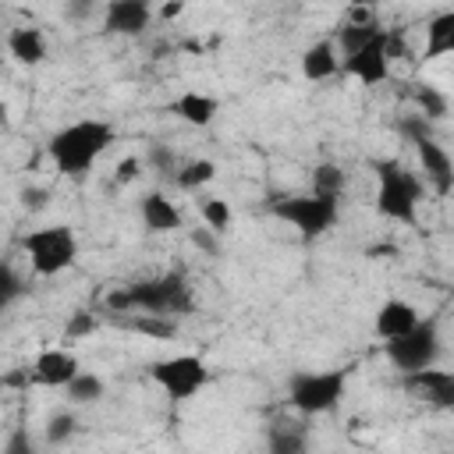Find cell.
<instances>
[{"label":"cell","instance_id":"obj_1","mask_svg":"<svg viewBox=\"0 0 454 454\" xmlns=\"http://www.w3.org/2000/svg\"><path fill=\"white\" fill-rule=\"evenodd\" d=\"M114 135L117 131H114L110 121L82 117V121H71V124L57 128L50 135V142H46V153H50V160H53L60 177H74L78 181L99 163V156L110 149Z\"/></svg>","mask_w":454,"mask_h":454},{"label":"cell","instance_id":"obj_2","mask_svg":"<svg viewBox=\"0 0 454 454\" xmlns=\"http://www.w3.org/2000/svg\"><path fill=\"white\" fill-rule=\"evenodd\" d=\"M106 305L114 312H160V316H181L192 309V287L181 273H163L153 280H135L121 291L106 294Z\"/></svg>","mask_w":454,"mask_h":454},{"label":"cell","instance_id":"obj_3","mask_svg":"<svg viewBox=\"0 0 454 454\" xmlns=\"http://www.w3.org/2000/svg\"><path fill=\"white\" fill-rule=\"evenodd\" d=\"M372 170H376V213L411 227L426 199V181L397 160H376Z\"/></svg>","mask_w":454,"mask_h":454},{"label":"cell","instance_id":"obj_4","mask_svg":"<svg viewBox=\"0 0 454 454\" xmlns=\"http://www.w3.org/2000/svg\"><path fill=\"white\" fill-rule=\"evenodd\" d=\"M21 252L35 277H60L78 262V238L71 223H43L21 234Z\"/></svg>","mask_w":454,"mask_h":454},{"label":"cell","instance_id":"obj_5","mask_svg":"<svg viewBox=\"0 0 454 454\" xmlns=\"http://www.w3.org/2000/svg\"><path fill=\"white\" fill-rule=\"evenodd\" d=\"M273 216L284 220L298 238L312 241V238H323L326 231L337 227L340 220V199L333 195H319V192H305V195H284L277 199L273 206Z\"/></svg>","mask_w":454,"mask_h":454},{"label":"cell","instance_id":"obj_6","mask_svg":"<svg viewBox=\"0 0 454 454\" xmlns=\"http://www.w3.org/2000/svg\"><path fill=\"white\" fill-rule=\"evenodd\" d=\"M401 131L404 138L411 142L415 156H419V170H422V181L433 195H450L454 192V156L436 142V135L429 131V121L422 114H411L401 121Z\"/></svg>","mask_w":454,"mask_h":454},{"label":"cell","instance_id":"obj_7","mask_svg":"<svg viewBox=\"0 0 454 454\" xmlns=\"http://www.w3.org/2000/svg\"><path fill=\"white\" fill-rule=\"evenodd\" d=\"M348 390V369H301L287 380V404L298 415H326Z\"/></svg>","mask_w":454,"mask_h":454},{"label":"cell","instance_id":"obj_8","mask_svg":"<svg viewBox=\"0 0 454 454\" xmlns=\"http://www.w3.org/2000/svg\"><path fill=\"white\" fill-rule=\"evenodd\" d=\"M383 351H387V362L397 372H415V369L436 365L440 351H443V337H440L436 319H419L408 333H401L394 340H383Z\"/></svg>","mask_w":454,"mask_h":454},{"label":"cell","instance_id":"obj_9","mask_svg":"<svg viewBox=\"0 0 454 454\" xmlns=\"http://www.w3.org/2000/svg\"><path fill=\"white\" fill-rule=\"evenodd\" d=\"M149 376L170 401H188L209 383V365L199 355H170V358L153 362Z\"/></svg>","mask_w":454,"mask_h":454},{"label":"cell","instance_id":"obj_10","mask_svg":"<svg viewBox=\"0 0 454 454\" xmlns=\"http://www.w3.org/2000/svg\"><path fill=\"white\" fill-rule=\"evenodd\" d=\"M390 64L394 60L387 53V28H383L372 43H365L362 50H355V53H348L340 60V74L344 78H355L365 89H372V85H383L390 78Z\"/></svg>","mask_w":454,"mask_h":454},{"label":"cell","instance_id":"obj_11","mask_svg":"<svg viewBox=\"0 0 454 454\" xmlns=\"http://www.w3.org/2000/svg\"><path fill=\"white\" fill-rule=\"evenodd\" d=\"M401 387L429 404V408H454V369H436V365H426V369H415V372H401Z\"/></svg>","mask_w":454,"mask_h":454},{"label":"cell","instance_id":"obj_12","mask_svg":"<svg viewBox=\"0 0 454 454\" xmlns=\"http://www.w3.org/2000/svg\"><path fill=\"white\" fill-rule=\"evenodd\" d=\"M153 0H103V32L135 39L153 25Z\"/></svg>","mask_w":454,"mask_h":454},{"label":"cell","instance_id":"obj_13","mask_svg":"<svg viewBox=\"0 0 454 454\" xmlns=\"http://www.w3.org/2000/svg\"><path fill=\"white\" fill-rule=\"evenodd\" d=\"M78 372H82V365L67 348H43L28 365L32 383L35 387H50V390H64Z\"/></svg>","mask_w":454,"mask_h":454},{"label":"cell","instance_id":"obj_14","mask_svg":"<svg viewBox=\"0 0 454 454\" xmlns=\"http://www.w3.org/2000/svg\"><path fill=\"white\" fill-rule=\"evenodd\" d=\"M138 216H142V227H145L149 234H174V231L184 227V213H181L177 202H174L167 192H160V188H153V192H145V195L138 199Z\"/></svg>","mask_w":454,"mask_h":454},{"label":"cell","instance_id":"obj_15","mask_svg":"<svg viewBox=\"0 0 454 454\" xmlns=\"http://www.w3.org/2000/svg\"><path fill=\"white\" fill-rule=\"evenodd\" d=\"M419 319H422L419 305L408 301V298H397V294H394V298L380 301V309H376V316H372V333H376L380 340H394V337L408 333Z\"/></svg>","mask_w":454,"mask_h":454},{"label":"cell","instance_id":"obj_16","mask_svg":"<svg viewBox=\"0 0 454 454\" xmlns=\"http://www.w3.org/2000/svg\"><path fill=\"white\" fill-rule=\"evenodd\" d=\"M298 67H301L305 82H326V78L340 74V46H337V39H319V43L305 46Z\"/></svg>","mask_w":454,"mask_h":454},{"label":"cell","instance_id":"obj_17","mask_svg":"<svg viewBox=\"0 0 454 454\" xmlns=\"http://www.w3.org/2000/svg\"><path fill=\"white\" fill-rule=\"evenodd\" d=\"M170 110H174V117H177V121H184L188 128H209V124L216 121V114H220V99H216V96H209V92L188 89V92L174 96Z\"/></svg>","mask_w":454,"mask_h":454},{"label":"cell","instance_id":"obj_18","mask_svg":"<svg viewBox=\"0 0 454 454\" xmlns=\"http://www.w3.org/2000/svg\"><path fill=\"white\" fill-rule=\"evenodd\" d=\"M7 53L21 67H39L46 60V35L35 25H18L7 32Z\"/></svg>","mask_w":454,"mask_h":454},{"label":"cell","instance_id":"obj_19","mask_svg":"<svg viewBox=\"0 0 454 454\" xmlns=\"http://www.w3.org/2000/svg\"><path fill=\"white\" fill-rule=\"evenodd\" d=\"M454 53V7L433 14L426 21V39H422V60H440Z\"/></svg>","mask_w":454,"mask_h":454},{"label":"cell","instance_id":"obj_20","mask_svg":"<svg viewBox=\"0 0 454 454\" xmlns=\"http://www.w3.org/2000/svg\"><path fill=\"white\" fill-rule=\"evenodd\" d=\"M121 326L135 330V333H149L156 340H170L177 333V323L170 316H160V312H121Z\"/></svg>","mask_w":454,"mask_h":454},{"label":"cell","instance_id":"obj_21","mask_svg":"<svg viewBox=\"0 0 454 454\" xmlns=\"http://www.w3.org/2000/svg\"><path fill=\"white\" fill-rule=\"evenodd\" d=\"M103 394H106V383H103V376H96V372H78L67 387H64V397L71 401V404H99L103 401Z\"/></svg>","mask_w":454,"mask_h":454},{"label":"cell","instance_id":"obj_22","mask_svg":"<svg viewBox=\"0 0 454 454\" xmlns=\"http://www.w3.org/2000/svg\"><path fill=\"white\" fill-rule=\"evenodd\" d=\"M383 28L369 18V21H348V25H340L337 28V46H340V57H348V53H355V50H362L365 43H372L376 35H380Z\"/></svg>","mask_w":454,"mask_h":454},{"label":"cell","instance_id":"obj_23","mask_svg":"<svg viewBox=\"0 0 454 454\" xmlns=\"http://www.w3.org/2000/svg\"><path fill=\"white\" fill-rule=\"evenodd\" d=\"M213 177H216V163H213V160H206V156L181 163V167H177V174H174L177 188H184V192H199V188H202V184H209Z\"/></svg>","mask_w":454,"mask_h":454},{"label":"cell","instance_id":"obj_24","mask_svg":"<svg viewBox=\"0 0 454 454\" xmlns=\"http://www.w3.org/2000/svg\"><path fill=\"white\" fill-rule=\"evenodd\" d=\"M344 188H348V174H344L340 163H316V167H312V192L340 199Z\"/></svg>","mask_w":454,"mask_h":454},{"label":"cell","instance_id":"obj_25","mask_svg":"<svg viewBox=\"0 0 454 454\" xmlns=\"http://www.w3.org/2000/svg\"><path fill=\"white\" fill-rule=\"evenodd\" d=\"M411 99H415V106H419V114H422L426 121H440V117H447V96H443L436 85L419 82V85L411 89Z\"/></svg>","mask_w":454,"mask_h":454},{"label":"cell","instance_id":"obj_26","mask_svg":"<svg viewBox=\"0 0 454 454\" xmlns=\"http://www.w3.org/2000/svg\"><path fill=\"white\" fill-rule=\"evenodd\" d=\"M74 433H78V419H74L71 411H53V415L46 419V426H43V440H46L50 447H64Z\"/></svg>","mask_w":454,"mask_h":454},{"label":"cell","instance_id":"obj_27","mask_svg":"<svg viewBox=\"0 0 454 454\" xmlns=\"http://www.w3.org/2000/svg\"><path fill=\"white\" fill-rule=\"evenodd\" d=\"M199 216H202V223H209L220 234L231 231V223H234V209L227 206V199H216V195H209V199L199 202Z\"/></svg>","mask_w":454,"mask_h":454},{"label":"cell","instance_id":"obj_28","mask_svg":"<svg viewBox=\"0 0 454 454\" xmlns=\"http://www.w3.org/2000/svg\"><path fill=\"white\" fill-rule=\"evenodd\" d=\"M96 330H99L96 312H89V309H74V312L67 316V323H64V340H85V337H92Z\"/></svg>","mask_w":454,"mask_h":454},{"label":"cell","instance_id":"obj_29","mask_svg":"<svg viewBox=\"0 0 454 454\" xmlns=\"http://www.w3.org/2000/svg\"><path fill=\"white\" fill-rule=\"evenodd\" d=\"M270 450H277V454H301L305 450V433H298L294 426H273Z\"/></svg>","mask_w":454,"mask_h":454},{"label":"cell","instance_id":"obj_30","mask_svg":"<svg viewBox=\"0 0 454 454\" xmlns=\"http://www.w3.org/2000/svg\"><path fill=\"white\" fill-rule=\"evenodd\" d=\"M145 163L156 170V174H163V177H174L177 174V156H174V149L170 145H163V142H153L149 149H145Z\"/></svg>","mask_w":454,"mask_h":454},{"label":"cell","instance_id":"obj_31","mask_svg":"<svg viewBox=\"0 0 454 454\" xmlns=\"http://www.w3.org/2000/svg\"><path fill=\"white\" fill-rule=\"evenodd\" d=\"M188 238H192V245H195L202 255H216V252H220V231H213L209 223L192 227V231H188Z\"/></svg>","mask_w":454,"mask_h":454},{"label":"cell","instance_id":"obj_32","mask_svg":"<svg viewBox=\"0 0 454 454\" xmlns=\"http://www.w3.org/2000/svg\"><path fill=\"white\" fill-rule=\"evenodd\" d=\"M21 291H25V287H21L18 273H14V270L4 262V270H0V305H4V309H7V305H14Z\"/></svg>","mask_w":454,"mask_h":454},{"label":"cell","instance_id":"obj_33","mask_svg":"<svg viewBox=\"0 0 454 454\" xmlns=\"http://www.w3.org/2000/svg\"><path fill=\"white\" fill-rule=\"evenodd\" d=\"M96 11H103L99 0H64V14H67V21H74V25H85Z\"/></svg>","mask_w":454,"mask_h":454},{"label":"cell","instance_id":"obj_34","mask_svg":"<svg viewBox=\"0 0 454 454\" xmlns=\"http://www.w3.org/2000/svg\"><path fill=\"white\" fill-rule=\"evenodd\" d=\"M138 174H142V160H138V156H124V160L114 167V181H117V184H131Z\"/></svg>","mask_w":454,"mask_h":454},{"label":"cell","instance_id":"obj_35","mask_svg":"<svg viewBox=\"0 0 454 454\" xmlns=\"http://www.w3.org/2000/svg\"><path fill=\"white\" fill-rule=\"evenodd\" d=\"M387 53H390V60H404V57H408V39H404V32L387 28Z\"/></svg>","mask_w":454,"mask_h":454},{"label":"cell","instance_id":"obj_36","mask_svg":"<svg viewBox=\"0 0 454 454\" xmlns=\"http://www.w3.org/2000/svg\"><path fill=\"white\" fill-rule=\"evenodd\" d=\"M21 199H25V206H28V209L46 206V192H43V188H25V192H21Z\"/></svg>","mask_w":454,"mask_h":454},{"label":"cell","instance_id":"obj_37","mask_svg":"<svg viewBox=\"0 0 454 454\" xmlns=\"http://www.w3.org/2000/svg\"><path fill=\"white\" fill-rule=\"evenodd\" d=\"M181 11H184V0H170V4H163V7H160V18H163V21H170V18H177Z\"/></svg>","mask_w":454,"mask_h":454},{"label":"cell","instance_id":"obj_38","mask_svg":"<svg viewBox=\"0 0 454 454\" xmlns=\"http://www.w3.org/2000/svg\"><path fill=\"white\" fill-rule=\"evenodd\" d=\"M376 4H383V0H351V7H376Z\"/></svg>","mask_w":454,"mask_h":454}]
</instances>
